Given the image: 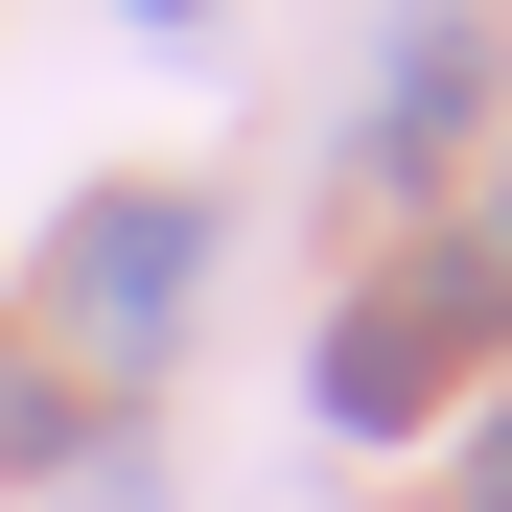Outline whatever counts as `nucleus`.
<instances>
[{
  "mask_svg": "<svg viewBox=\"0 0 512 512\" xmlns=\"http://www.w3.org/2000/svg\"><path fill=\"white\" fill-rule=\"evenodd\" d=\"M187 256H210L187 210H163V187H117V210H70V303H94V326H117V350H140V326H163V303H187Z\"/></svg>",
  "mask_w": 512,
  "mask_h": 512,
  "instance_id": "1",
  "label": "nucleus"
},
{
  "mask_svg": "<svg viewBox=\"0 0 512 512\" xmlns=\"http://www.w3.org/2000/svg\"><path fill=\"white\" fill-rule=\"evenodd\" d=\"M0 466H47V373H0Z\"/></svg>",
  "mask_w": 512,
  "mask_h": 512,
  "instance_id": "2",
  "label": "nucleus"
},
{
  "mask_svg": "<svg viewBox=\"0 0 512 512\" xmlns=\"http://www.w3.org/2000/svg\"><path fill=\"white\" fill-rule=\"evenodd\" d=\"M489 512H512V443H489Z\"/></svg>",
  "mask_w": 512,
  "mask_h": 512,
  "instance_id": "3",
  "label": "nucleus"
},
{
  "mask_svg": "<svg viewBox=\"0 0 512 512\" xmlns=\"http://www.w3.org/2000/svg\"><path fill=\"white\" fill-rule=\"evenodd\" d=\"M163 24H187V0H163Z\"/></svg>",
  "mask_w": 512,
  "mask_h": 512,
  "instance_id": "4",
  "label": "nucleus"
}]
</instances>
